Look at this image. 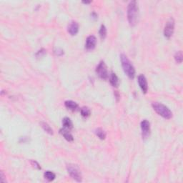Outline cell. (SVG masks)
I'll return each instance as SVG.
<instances>
[{
    "label": "cell",
    "mask_w": 183,
    "mask_h": 183,
    "mask_svg": "<svg viewBox=\"0 0 183 183\" xmlns=\"http://www.w3.org/2000/svg\"><path fill=\"white\" fill-rule=\"evenodd\" d=\"M67 169L68 173L71 177L76 180L77 182H82V178L81 171L78 166L74 164H69L67 165Z\"/></svg>",
    "instance_id": "cell-4"
},
{
    "label": "cell",
    "mask_w": 183,
    "mask_h": 183,
    "mask_svg": "<svg viewBox=\"0 0 183 183\" xmlns=\"http://www.w3.org/2000/svg\"><path fill=\"white\" fill-rule=\"evenodd\" d=\"M92 1H82V3L83 4H90V3H91Z\"/></svg>",
    "instance_id": "cell-26"
},
{
    "label": "cell",
    "mask_w": 183,
    "mask_h": 183,
    "mask_svg": "<svg viewBox=\"0 0 183 183\" xmlns=\"http://www.w3.org/2000/svg\"><path fill=\"white\" fill-rule=\"evenodd\" d=\"M79 32V24L77 22H71L69 24V27H68V32L71 35L74 36L76 35Z\"/></svg>",
    "instance_id": "cell-10"
},
{
    "label": "cell",
    "mask_w": 183,
    "mask_h": 183,
    "mask_svg": "<svg viewBox=\"0 0 183 183\" xmlns=\"http://www.w3.org/2000/svg\"><path fill=\"white\" fill-rule=\"evenodd\" d=\"M65 105L68 110H71V111L74 112L78 109V105H77V103H76L75 102H73L72 100L65 101Z\"/></svg>",
    "instance_id": "cell-12"
},
{
    "label": "cell",
    "mask_w": 183,
    "mask_h": 183,
    "mask_svg": "<svg viewBox=\"0 0 183 183\" xmlns=\"http://www.w3.org/2000/svg\"><path fill=\"white\" fill-rule=\"evenodd\" d=\"M0 177H1V182H5L6 180H4V175L3 172H1V174H0Z\"/></svg>",
    "instance_id": "cell-24"
},
{
    "label": "cell",
    "mask_w": 183,
    "mask_h": 183,
    "mask_svg": "<svg viewBox=\"0 0 183 183\" xmlns=\"http://www.w3.org/2000/svg\"><path fill=\"white\" fill-rule=\"evenodd\" d=\"M31 164H32V165L34 167L37 168V169H41V167H40V165H39L38 163H37L36 161H35V160H32V161H31Z\"/></svg>",
    "instance_id": "cell-22"
},
{
    "label": "cell",
    "mask_w": 183,
    "mask_h": 183,
    "mask_svg": "<svg viewBox=\"0 0 183 183\" xmlns=\"http://www.w3.org/2000/svg\"><path fill=\"white\" fill-rule=\"evenodd\" d=\"M46 53H47V51H46L44 49H41V50H39V51L37 52L36 54V56L37 58H41L42 57V56H44V55L46 54Z\"/></svg>",
    "instance_id": "cell-21"
},
{
    "label": "cell",
    "mask_w": 183,
    "mask_h": 183,
    "mask_svg": "<svg viewBox=\"0 0 183 183\" xmlns=\"http://www.w3.org/2000/svg\"><path fill=\"white\" fill-rule=\"evenodd\" d=\"M138 83H139V87L142 90V92L144 94H146L147 91H148V84H147L146 77L143 74L139 75V77H138Z\"/></svg>",
    "instance_id": "cell-9"
},
{
    "label": "cell",
    "mask_w": 183,
    "mask_h": 183,
    "mask_svg": "<svg viewBox=\"0 0 183 183\" xmlns=\"http://www.w3.org/2000/svg\"><path fill=\"white\" fill-rule=\"evenodd\" d=\"M90 114H91V111H90V108L87 107H83L81 109V114L83 117H90Z\"/></svg>",
    "instance_id": "cell-18"
},
{
    "label": "cell",
    "mask_w": 183,
    "mask_h": 183,
    "mask_svg": "<svg viewBox=\"0 0 183 183\" xmlns=\"http://www.w3.org/2000/svg\"><path fill=\"white\" fill-rule=\"evenodd\" d=\"M183 56H182V51H179L178 52L175 53V59L177 63H182V59H183Z\"/></svg>",
    "instance_id": "cell-20"
},
{
    "label": "cell",
    "mask_w": 183,
    "mask_h": 183,
    "mask_svg": "<svg viewBox=\"0 0 183 183\" xmlns=\"http://www.w3.org/2000/svg\"><path fill=\"white\" fill-rule=\"evenodd\" d=\"M153 109L154 111L160 115L161 117H163V118L167 119V120H169V119L172 118V113L170 111V110L166 107L165 105H163L162 103H159V102H154L152 105Z\"/></svg>",
    "instance_id": "cell-3"
},
{
    "label": "cell",
    "mask_w": 183,
    "mask_h": 183,
    "mask_svg": "<svg viewBox=\"0 0 183 183\" xmlns=\"http://www.w3.org/2000/svg\"><path fill=\"white\" fill-rule=\"evenodd\" d=\"M96 73L97 74L98 77L102 80H107L109 77L108 75L107 68L106 65L103 61L100 62L99 65H97L96 68Z\"/></svg>",
    "instance_id": "cell-5"
},
{
    "label": "cell",
    "mask_w": 183,
    "mask_h": 183,
    "mask_svg": "<svg viewBox=\"0 0 183 183\" xmlns=\"http://www.w3.org/2000/svg\"><path fill=\"white\" fill-rule=\"evenodd\" d=\"M41 127H42V129H44V130L46 132H47V133L50 134V135H53L52 129L51 128V127H50V126L49 125V124H47V122H41Z\"/></svg>",
    "instance_id": "cell-16"
},
{
    "label": "cell",
    "mask_w": 183,
    "mask_h": 183,
    "mask_svg": "<svg viewBox=\"0 0 183 183\" xmlns=\"http://www.w3.org/2000/svg\"><path fill=\"white\" fill-rule=\"evenodd\" d=\"M54 53L57 56H62V54H64V51L62 49H56V50H54Z\"/></svg>",
    "instance_id": "cell-23"
},
{
    "label": "cell",
    "mask_w": 183,
    "mask_h": 183,
    "mask_svg": "<svg viewBox=\"0 0 183 183\" xmlns=\"http://www.w3.org/2000/svg\"><path fill=\"white\" fill-rule=\"evenodd\" d=\"M110 82L113 87H117L119 85V79L117 77V76L116 75L115 73H111V74L110 75Z\"/></svg>",
    "instance_id": "cell-13"
},
{
    "label": "cell",
    "mask_w": 183,
    "mask_h": 183,
    "mask_svg": "<svg viewBox=\"0 0 183 183\" xmlns=\"http://www.w3.org/2000/svg\"><path fill=\"white\" fill-rule=\"evenodd\" d=\"M139 17V8L136 1L129 2L127 7V19L129 24L132 27L135 26L137 23Z\"/></svg>",
    "instance_id": "cell-1"
},
{
    "label": "cell",
    "mask_w": 183,
    "mask_h": 183,
    "mask_svg": "<svg viewBox=\"0 0 183 183\" xmlns=\"http://www.w3.org/2000/svg\"><path fill=\"white\" fill-rule=\"evenodd\" d=\"M62 124L64 126V128L67 129H71L73 127V124H72V120L69 118V117H65L62 120Z\"/></svg>",
    "instance_id": "cell-14"
},
{
    "label": "cell",
    "mask_w": 183,
    "mask_h": 183,
    "mask_svg": "<svg viewBox=\"0 0 183 183\" xmlns=\"http://www.w3.org/2000/svg\"><path fill=\"white\" fill-rule=\"evenodd\" d=\"M175 30V20L171 17L169 20L167 22L164 29V35L166 38L169 39L172 36Z\"/></svg>",
    "instance_id": "cell-6"
},
{
    "label": "cell",
    "mask_w": 183,
    "mask_h": 183,
    "mask_svg": "<svg viewBox=\"0 0 183 183\" xmlns=\"http://www.w3.org/2000/svg\"><path fill=\"white\" fill-rule=\"evenodd\" d=\"M97 44V39L94 35H90L87 38L85 42V49L88 51L94 50Z\"/></svg>",
    "instance_id": "cell-8"
},
{
    "label": "cell",
    "mask_w": 183,
    "mask_h": 183,
    "mask_svg": "<svg viewBox=\"0 0 183 183\" xmlns=\"http://www.w3.org/2000/svg\"><path fill=\"white\" fill-rule=\"evenodd\" d=\"M95 133L96 135L100 139H105L106 137V132L101 128H98L95 130Z\"/></svg>",
    "instance_id": "cell-17"
},
{
    "label": "cell",
    "mask_w": 183,
    "mask_h": 183,
    "mask_svg": "<svg viewBox=\"0 0 183 183\" xmlns=\"http://www.w3.org/2000/svg\"><path fill=\"white\" fill-rule=\"evenodd\" d=\"M91 15H92V18H93V19H97V14L95 12H92Z\"/></svg>",
    "instance_id": "cell-25"
},
{
    "label": "cell",
    "mask_w": 183,
    "mask_h": 183,
    "mask_svg": "<svg viewBox=\"0 0 183 183\" xmlns=\"http://www.w3.org/2000/svg\"><path fill=\"white\" fill-rule=\"evenodd\" d=\"M59 132H60L61 135L64 137V138H65L67 141H68V142H72V141L74 140L73 136H72V134L69 132V129H67L65 128L61 129L60 130H59Z\"/></svg>",
    "instance_id": "cell-11"
},
{
    "label": "cell",
    "mask_w": 183,
    "mask_h": 183,
    "mask_svg": "<svg viewBox=\"0 0 183 183\" xmlns=\"http://www.w3.org/2000/svg\"><path fill=\"white\" fill-rule=\"evenodd\" d=\"M120 60H121L122 67L124 73L130 79H134L135 76V69L130 61L129 60L127 56L125 54H122L120 55Z\"/></svg>",
    "instance_id": "cell-2"
},
{
    "label": "cell",
    "mask_w": 183,
    "mask_h": 183,
    "mask_svg": "<svg viewBox=\"0 0 183 183\" xmlns=\"http://www.w3.org/2000/svg\"><path fill=\"white\" fill-rule=\"evenodd\" d=\"M99 34L102 39H105V37H106L107 36V28L104 24L101 25L100 29H99Z\"/></svg>",
    "instance_id": "cell-19"
},
{
    "label": "cell",
    "mask_w": 183,
    "mask_h": 183,
    "mask_svg": "<svg viewBox=\"0 0 183 183\" xmlns=\"http://www.w3.org/2000/svg\"><path fill=\"white\" fill-rule=\"evenodd\" d=\"M141 129H142V137L147 138L150 135V123L147 120H144L141 122Z\"/></svg>",
    "instance_id": "cell-7"
},
{
    "label": "cell",
    "mask_w": 183,
    "mask_h": 183,
    "mask_svg": "<svg viewBox=\"0 0 183 183\" xmlns=\"http://www.w3.org/2000/svg\"><path fill=\"white\" fill-rule=\"evenodd\" d=\"M44 176L45 178V179L47 180L49 182H51V181H53L56 178V175L54 172H51V171H47V172H44Z\"/></svg>",
    "instance_id": "cell-15"
}]
</instances>
